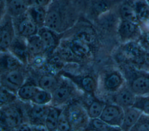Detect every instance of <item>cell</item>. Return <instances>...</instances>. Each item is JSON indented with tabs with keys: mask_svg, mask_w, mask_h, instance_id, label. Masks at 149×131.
<instances>
[{
	"mask_svg": "<svg viewBox=\"0 0 149 131\" xmlns=\"http://www.w3.org/2000/svg\"><path fill=\"white\" fill-rule=\"evenodd\" d=\"M68 16V4L63 0L51 3L47 9L44 26L57 33L63 29Z\"/></svg>",
	"mask_w": 149,
	"mask_h": 131,
	"instance_id": "obj_1",
	"label": "cell"
},
{
	"mask_svg": "<svg viewBox=\"0 0 149 131\" xmlns=\"http://www.w3.org/2000/svg\"><path fill=\"white\" fill-rule=\"evenodd\" d=\"M25 116L22 108L15 102L1 108V126L5 129H16L24 122Z\"/></svg>",
	"mask_w": 149,
	"mask_h": 131,
	"instance_id": "obj_2",
	"label": "cell"
},
{
	"mask_svg": "<svg viewBox=\"0 0 149 131\" xmlns=\"http://www.w3.org/2000/svg\"><path fill=\"white\" fill-rule=\"evenodd\" d=\"M67 109L72 129L84 128L85 129L90 119L87 111L76 103L72 104Z\"/></svg>",
	"mask_w": 149,
	"mask_h": 131,
	"instance_id": "obj_3",
	"label": "cell"
},
{
	"mask_svg": "<svg viewBox=\"0 0 149 131\" xmlns=\"http://www.w3.org/2000/svg\"><path fill=\"white\" fill-rule=\"evenodd\" d=\"M124 114V109L117 104H106L100 118L108 125L120 129ZM121 130V129H120Z\"/></svg>",
	"mask_w": 149,
	"mask_h": 131,
	"instance_id": "obj_4",
	"label": "cell"
},
{
	"mask_svg": "<svg viewBox=\"0 0 149 131\" xmlns=\"http://www.w3.org/2000/svg\"><path fill=\"white\" fill-rule=\"evenodd\" d=\"M15 27L12 17L9 15L4 16L0 31V47L2 52H6L15 39Z\"/></svg>",
	"mask_w": 149,
	"mask_h": 131,
	"instance_id": "obj_5",
	"label": "cell"
},
{
	"mask_svg": "<svg viewBox=\"0 0 149 131\" xmlns=\"http://www.w3.org/2000/svg\"><path fill=\"white\" fill-rule=\"evenodd\" d=\"M14 18L16 19V20L13 22L15 29L19 37L27 39L38 33L39 28L26 13Z\"/></svg>",
	"mask_w": 149,
	"mask_h": 131,
	"instance_id": "obj_6",
	"label": "cell"
},
{
	"mask_svg": "<svg viewBox=\"0 0 149 131\" xmlns=\"http://www.w3.org/2000/svg\"><path fill=\"white\" fill-rule=\"evenodd\" d=\"M1 85L16 93L19 88L24 83L25 76L20 70H13L1 74Z\"/></svg>",
	"mask_w": 149,
	"mask_h": 131,
	"instance_id": "obj_7",
	"label": "cell"
},
{
	"mask_svg": "<svg viewBox=\"0 0 149 131\" xmlns=\"http://www.w3.org/2000/svg\"><path fill=\"white\" fill-rule=\"evenodd\" d=\"M139 23L121 19L118 27V33L121 40L128 42L136 40L141 35Z\"/></svg>",
	"mask_w": 149,
	"mask_h": 131,
	"instance_id": "obj_8",
	"label": "cell"
},
{
	"mask_svg": "<svg viewBox=\"0 0 149 131\" xmlns=\"http://www.w3.org/2000/svg\"><path fill=\"white\" fill-rule=\"evenodd\" d=\"M49 107L48 105L33 104L27 112V119L30 123L36 126L45 127V120Z\"/></svg>",
	"mask_w": 149,
	"mask_h": 131,
	"instance_id": "obj_9",
	"label": "cell"
},
{
	"mask_svg": "<svg viewBox=\"0 0 149 131\" xmlns=\"http://www.w3.org/2000/svg\"><path fill=\"white\" fill-rule=\"evenodd\" d=\"M56 33L45 26L39 28L37 34L42 40L45 53L52 52L58 46L59 39Z\"/></svg>",
	"mask_w": 149,
	"mask_h": 131,
	"instance_id": "obj_10",
	"label": "cell"
},
{
	"mask_svg": "<svg viewBox=\"0 0 149 131\" xmlns=\"http://www.w3.org/2000/svg\"><path fill=\"white\" fill-rule=\"evenodd\" d=\"M136 95L129 87H122L118 91L115 92L113 96V101L115 104L122 107L123 109L133 106Z\"/></svg>",
	"mask_w": 149,
	"mask_h": 131,
	"instance_id": "obj_11",
	"label": "cell"
},
{
	"mask_svg": "<svg viewBox=\"0 0 149 131\" xmlns=\"http://www.w3.org/2000/svg\"><path fill=\"white\" fill-rule=\"evenodd\" d=\"M73 88L66 83H62L51 93L53 105H61L66 102L73 95Z\"/></svg>",
	"mask_w": 149,
	"mask_h": 131,
	"instance_id": "obj_12",
	"label": "cell"
},
{
	"mask_svg": "<svg viewBox=\"0 0 149 131\" xmlns=\"http://www.w3.org/2000/svg\"><path fill=\"white\" fill-rule=\"evenodd\" d=\"M123 109L124 114L120 129L123 130H131L143 112L133 106L124 108Z\"/></svg>",
	"mask_w": 149,
	"mask_h": 131,
	"instance_id": "obj_13",
	"label": "cell"
},
{
	"mask_svg": "<svg viewBox=\"0 0 149 131\" xmlns=\"http://www.w3.org/2000/svg\"><path fill=\"white\" fill-rule=\"evenodd\" d=\"M103 84L107 91L116 92L124 86V78L119 72L112 71L106 75Z\"/></svg>",
	"mask_w": 149,
	"mask_h": 131,
	"instance_id": "obj_14",
	"label": "cell"
},
{
	"mask_svg": "<svg viewBox=\"0 0 149 131\" xmlns=\"http://www.w3.org/2000/svg\"><path fill=\"white\" fill-rule=\"evenodd\" d=\"M129 87L136 96L149 95V76L135 77L131 80Z\"/></svg>",
	"mask_w": 149,
	"mask_h": 131,
	"instance_id": "obj_15",
	"label": "cell"
},
{
	"mask_svg": "<svg viewBox=\"0 0 149 131\" xmlns=\"http://www.w3.org/2000/svg\"><path fill=\"white\" fill-rule=\"evenodd\" d=\"M13 55L16 57L23 63H26L29 60V53L27 43L23 40L15 37L9 48Z\"/></svg>",
	"mask_w": 149,
	"mask_h": 131,
	"instance_id": "obj_16",
	"label": "cell"
},
{
	"mask_svg": "<svg viewBox=\"0 0 149 131\" xmlns=\"http://www.w3.org/2000/svg\"><path fill=\"white\" fill-rule=\"evenodd\" d=\"M3 54L1 56V73L22 68L23 63L12 54L2 52Z\"/></svg>",
	"mask_w": 149,
	"mask_h": 131,
	"instance_id": "obj_17",
	"label": "cell"
},
{
	"mask_svg": "<svg viewBox=\"0 0 149 131\" xmlns=\"http://www.w3.org/2000/svg\"><path fill=\"white\" fill-rule=\"evenodd\" d=\"M6 8L8 15L17 18L27 12L29 5L27 0H8Z\"/></svg>",
	"mask_w": 149,
	"mask_h": 131,
	"instance_id": "obj_18",
	"label": "cell"
},
{
	"mask_svg": "<svg viewBox=\"0 0 149 131\" xmlns=\"http://www.w3.org/2000/svg\"><path fill=\"white\" fill-rule=\"evenodd\" d=\"M136 15L139 23L147 25L149 23V5L146 0H133L131 2Z\"/></svg>",
	"mask_w": 149,
	"mask_h": 131,
	"instance_id": "obj_19",
	"label": "cell"
},
{
	"mask_svg": "<svg viewBox=\"0 0 149 131\" xmlns=\"http://www.w3.org/2000/svg\"><path fill=\"white\" fill-rule=\"evenodd\" d=\"M47 12L46 7L29 6L26 13L38 27L41 28L45 25Z\"/></svg>",
	"mask_w": 149,
	"mask_h": 131,
	"instance_id": "obj_20",
	"label": "cell"
},
{
	"mask_svg": "<svg viewBox=\"0 0 149 131\" xmlns=\"http://www.w3.org/2000/svg\"><path fill=\"white\" fill-rule=\"evenodd\" d=\"M69 46L79 58L86 57L90 53L89 43L76 37L70 41Z\"/></svg>",
	"mask_w": 149,
	"mask_h": 131,
	"instance_id": "obj_21",
	"label": "cell"
},
{
	"mask_svg": "<svg viewBox=\"0 0 149 131\" xmlns=\"http://www.w3.org/2000/svg\"><path fill=\"white\" fill-rule=\"evenodd\" d=\"M26 43L30 55L38 56L45 53L43 43L38 34L27 37Z\"/></svg>",
	"mask_w": 149,
	"mask_h": 131,
	"instance_id": "obj_22",
	"label": "cell"
},
{
	"mask_svg": "<svg viewBox=\"0 0 149 131\" xmlns=\"http://www.w3.org/2000/svg\"><path fill=\"white\" fill-rule=\"evenodd\" d=\"M63 109H61L56 106L52 105L49 107V109L45 120V127L48 130H57L58 119Z\"/></svg>",
	"mask_w": 149,
	"mask_h": 131,
	"instance_id": "obj_23",
	"label": "cell"
},
{
	"mask_svg": "<svg viewBox=\"0 0 149 131\" xmlns=\"http://www.w3.org/2000/svg\"><path fill=\"white\" fill-rule=\"evenodd\" d=\"M60 84L58 78L52 75H42L38 81L39 88L52 93Z\"/></svg>",
	"mask_w": 149,
	"mask_h": 131,
	"instance_id": "obj_24",
	"label": "cell"
},
{
	"mask_svg": "<svg viewBox=\"0 0 149 131\" xmlns=\"http://www.w3.org/2000/svg\"><path fill=\"white\" fill-rule=\"evenodd\" d=\"M38 89V86L33 83H24L17 90L16 94L18 98L22 101H31Z\"/></svg>",
	"mask_w": 149,
	"mask_h": 131,
	"instance_id": "obj_25",
	"label": "cell"
},
{
	"mask_svg": "<svg viewBox=\"0 0 149 131\" xmlns=\"http://www.w3.org/2000/svg\"><path fill=\"white\" fill-rule=\"evenodd\" d=\"M119 15L122 20L139 23L136 11L131 3H123L119 8Z\"/></svg>",
	"mask_w": 149,
	"mask_h": 131,
	"instance_id": "obj_26",
	"label": "cell"
},
{
	"mask_svg": "<svg viewBox=\"0 0 149 131\" xmlns=\"http://www.w3.org/2000/svg\"><path fill=\"white\" fill-rule=\"evenodd\" d=\"M105 105L106 104L101 101H93L90 104L87 109V112L90 119L100 118Z\"/></svg>",
	"mask_w": 149,
	"mask_h": 131,
	"instance_id": "obj_27",
	"label": "cell"
},
{
	"mask_svg": "<svg viewBox=\"0 0 149 131\" xmlns=\"http://www.w3.org/2000/svg\"><path fill=\"white\" fill-rule=\"evenodd\" d=\"M18 98L16 93L10 91L7 88L1 85L0 103L1 107L15 102Z\"/></svg>",
	"mask_w": 149,
	"mask_h": 131,
	"instance_id": "obj_28",
	"label": "cell"
},
{
	"mask_svg": "<svg viewBox=\"0 0 149 131\" xmlns=\"http://www.w3.org/2000/svg\"><path fill=\"white\" fill-rule=\"evenodd\" d=\"M51 101L52 94L40 88H39L31 100L33 104L38 105H48Z\"/></svg>",
	"mask_w": 149,
	"mask_h": 131,
	"instance_id": "obj_29",
	"label": "cell"
},
{
	"mask_svg": "<svg viewBox=\"0 0 149 131\" xmlns=\"http://www.w3.org/2000/svg\"><path fill=\"white\" fill-rule=\"evenodd\" d=\"M85 129L95 130H111L120 129L113 127L105 122L100 118H97L94 119H90L88 125Z\"/></svg>",
	"mask_w": 149,
	"mask_h": 131,
	"instance_id": "obj_30",
	"label": "cell"
},
{
	"mask_svg": "<svg viewBox=\"0 0 149 131\" xmlns=\"http://www.w3.org/2000/svg\"><path fill=\"white\" fill-rule=\"evenodd\" d=\"M111 4L109 0H95L91 5V9L94 13L100 15L108 11Z\"/></svg>",
	"mask_w": 149,
	"mask_h": 131,
	"instance_id": "obj_31",
	"label": "cell"
},
{
	"mask_svg": "<svg viewBox=\"0 0 149 131\" xmlns=\"http://www.w3.org/2000/svg\"><path fill=\"white\" fill-rule=\"evenodd\" d=\"M133 106L149 115V95L136 96Z\"/></svg>",
	"mask_w": 149,
	"mask_h": 131,
	"instance_id": "obj_32",
	"label": "cell"
},
{
	"mask_svg": "<svg viewBox=\"0 0 149 131\" xmlns=\"http://www.w3.org/2000/svg\"><path fill=\"white\" fill-rule=\"evenodd\" d=\"M58 56L62 60L72 61L78 60L79 58L72 51L69 44L68 46H61L58 50Z\"/></svg>",
	"mask_w": 149,
	"mask_h": 131,
	"instance_id": "obj_33",
	"label": "cell"
},
{
	"mask_svg": "<svg viewBox=\"0 0 149 131\" xmlns=\"http://www.w3.org/2000/svg\"><path fill=\"white\" fill-rule=\"evenodd\" d=\"M70 129H72V126L68 116V109L66 108L65 109H63L59 115L57 125V130L64 131Z\"/></svg>",
	"mask_w": 149,
	"mask_h": 131,
	"instance_id": "obj_34",
	"label": "cell"
},
{
	"mask_svg": "<svg viewBox=\"0 0 149 131\" xmlns=\"http://www.w3.org/2000/svg\"><path fill=\"white\" fill-rule=\"evenodd\" d=\"M82 88L88 93L92 94L96 89V82L95 80L91 75L83 77L80 81Z\"/></svg>",
	"mask_w": 149,
	"mask_h": 131,
	"instance_id": "obj_35",
	"label": "cell"
},
{
	"mask_svg": "<svg viewBox=\"0 0 149 131\" xmlns=\"http://www.w3.org/2000/svg\"><path fill=\"white\" fill-rule=\"evenodd\" d=\"M131 130L149 131V115L143 113Z\"/></svg>",
	"mask_w": 149,
	"mask_h": 131,
	"instance_id": "obj_36",
	"label": "cell"
},
{
	"mask_svg": "<svg viewBox=\"0 0 149 131\" xmlns=\"http://www.w3.org/2000/svg\"><path fill=\"white\" fill-rule=\"evenodd\" d=\"M76 37L90 43L93 41L94 35L93 32L89 29H83L77 33Z\"/></svg>",
	"mask_w": 149,
	"mask_h": 131,
	"instance_id": "obj_37",
	"label": "cell"
},
{
	"mask_svg": "<svg viewBox=\"0 0 149 131\" xmlns=\"http://www.w3.org/2000/svg\"><path fill=\"white\" fill-rule=\"evenodd\" d=\"M29 6L47 7L51 3V0H27Z\"/></svg>",
	"mask_w": 149,
	"mask_h": 131,
	"instance_id": "obj_38",
	"label": "cell"
},
{
	"mask_svg": "<svg viewBox=\"0 0 149 131\" xmlns=\"http://www.w3.org/2000/svg\"><path fill=\"white\" fill-rule=\"evenodd\" d=\"M140 37H141L142 42L149 46V29L146 30L143 33H141Z\"/></svg>",
	"mask_w": 149,
	"mask_h": 131,
	"instance_id": "obj_39",
	"label": "cell"
},
{
	"mask_svg": "<svg viewBox=\"0 0 149 131\" xmlns=\"http://www.w3.org/2000/svg\"><path fill=\"white\" fill-rule=\"evenodd\" d=\"M147 1V3L148 4V5H149V0H146Z\"/></svg>",
	"mask_w": 149,
	"mask_h": 131,
	"instance_id": "obj_40",
	"label": "cell"
}]
</instances>
